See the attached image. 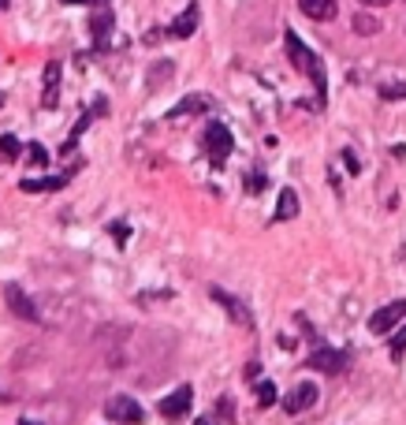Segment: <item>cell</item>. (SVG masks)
<instances>
[{
	"label": "cell",
	"instance_id": "6da1fadb",
	"mask_svg": "<svg viewBox=\"0 0 406 425\" xmlns=\"http://www.w3.org/2000/svg\"><path fill=\"white\" fill-rule=\"evenodd\" d=\"M283 48H287L291 63H295L298 71H306V75L313 78L317 97L324 101V90H328V83H324V63H321V56L313 53V48H306V45H302V38L295 34V30H287V34H283Z\"/></svg>",
	"mask_w": 406,
	"mask_h": 425
},
{
	"label": "cell",
	"instance_id": "7a4b0ae2",
	"mask_svg": "<svg viewBox=\"0 0 406 425\" xmlns=\"http://www.w3.org/2000/svg\"><path fill=\"white\" fill-rule=\"evenodd\" d=\"M202 145H205V153H209V160L220 168L227 157H231V150H235V138H231V130H227L224 123H209L205 127V135H202Z\"/></svg>",
	"mask_w": 406,
	"mask_h": 425
},
{
	"label": "cell",
	"instance_id": "3957f363",
	"mask_svg": "<svg viewBox=\"0 0 406 425\" xmlns=\"http://www.w3.org/2000/svg\"><path fill=\"white\" fill-rule=\"evenodd\" d=\"M4 302H8V309L19 321H38V306H34V299L23 291V284H4Z\"/></svg>",
	"mask_w": 406,
	"mask_h": 425
},
{
	"label": "cell",
	"instance_id": "277c9868",
	"mask_svg": "<svg viewBox=\"0 0 406 425\" xmlns=\"http://www.w3.org/2000/svg\"><path fill=\"white\" fill-rule=\"evenodd\" d=\"M306 366H310L313 373H343L347 369V354L343 351H335V347H317L310 358H306Z\"/></svg>",
	"mask_w": 406,
	"mask_h": 425
},
{
	"label": "cell",
	"instance_id": "5b68a950",
	"mask_svg": "<svg viewBox=\"0 0 406 425\" xmlns=\"http://www.w3.org/2000/svg\"><path fill=\"white\" fill-rule=\"evenodd\" d=\"M406 317V299H395V302H387V306H380L377 314L369 317V332H387V329H395V324Z\"/></svg>",
	"mask_w": 406,
	"mask_h": 425
},
{
	"label": "cell",
	"instance_id": "8992f818",
	"mask_svg": "<svg viewBox=\"0 0 406 425\" xmlns=\"http://www.w3.org/2000/svg\"><path fill=\"white\" fill-rule=\"evenodd\" d=\"M190 403H194V388H190V384H179L172 396L160 399V414H165L168 421H175V418H183V414L190 411Z\"/></svg>",
	"mask_w": 406,
	"mask_h": 425
},
{
	"label": "cell",
	"instance_id": "52a82bcc",
	"mask_svg": "<svg viewBox=\"0 0 406 425\" xmlns=\"http://www.w3.org/2000/svg\"><path fill=\"white\" fill-rule=\"evenodd\" d=\"M105 414H108L112 421H123V425H138V421L145 418V414H142V406H138L131 396H116V399H108Z\"/></svg>",
	"mask_w": 406,
	"mask_h": 425
},
{
	"label": "cell",
	"instance_id": "ba28073f",
	"mask_svg": "<svg viewBox=\"0 0 406 425\" xmlns=\"http://www.w3.org/2000/svg\"><path fill=\"white\" fill-rule=\"evenodd\" d=\"M209 295H213V302H220L224 309H227V317H231L235 324H254V317H250V309H246V302H239L235 295H227L224 287H209Z\"/></svg>",
	"mask_w": 406,
	"mask_h": 425
},
{
	"label": "cell",
	"instance_id": "9c48e42d",
	"mask_svg": "<svg viewBox=\"0 0 406 425\" xmlns=\"http://www.w3.org/2000/svg\"><path fill=\"white\" fill-rule=\"evenodd\" d=\"M317 403V384H298V388H291L287 396H283V411L287 414H302V411H310V406Z\"/></svg>",
	"mask_w": 406,
	"mask_h": 425
},
{
	"label": "cell",
	"instance_id": "30bf717a",
	"mask_svg": "<svg viewBox=\"0 0 406 425\" xmlns=\"http://www.w3.org/2000/svg\"><path fill=\"white\" fill-rule=\"evenodd\" d=\"M213 108V97L209 93H190V97H183L179 105H175L172 112H168V120H183V116H198V112H209Z\"/></svg>",
	"mask_w": 406,
	"mask_h": 425
},
{
	"label": "cell",
	"instance_id": "8fae6325",
	"mask_svg": "<svg viewBox=\"0 0 406 425\" xmlns=\"http://www.w3.org/2000/svg\"><path fill=\"white\" fill-rule=\"evenodd\" d=\"M298 11L310 15V19H317V23H328V19L339 15V4H335V0H298Z\"/></svg>",
	"mask_w": 406,
	"mask_h": 425
},
{
	"label": "cell",
	"instance_id": "7c38bea8",
	"mask_svg": "<svg viewBox=\"0 0 406 425\" xmlns=\"http://www.w3.org/2000/svg\"><path fill=\"white\" fill-rule=\"evenodd\" d=\"M198 19H202V8H198V4H187V11L168 26V34H172V38H190L194 30H198Z\"/></svg>",
	"mask_w": 406,
	"mask_h": 425
},
{
	"label": "cell",
	"instance_id": "4fadbf2b",
	"mask_svg": "<svg viewBox=\"0 0 406 425\" xmlns=\"http://www.w3.org/2000/svg\"><path fill=\"white\" fill-rule=\"evenodd\" d=\"M295 217H298V194L291 190V187H283V190H280V198H276L272 220H276V224H283V220H295Z\"/></svg>",
	"mask_w": 406,
	"mask_h": 425
},
{
	"label": "cell",
	"instance_id": "5bb4252c",
	"mask_svg": "<svg viewBox=\"0 0 406 425\" xmlns=\"http://www.w3.org/2000/svg\"><path fill=\"white\" fill-rule=\"evenodd\" d=\"M105 112H108V105H105V101H97V108H90L86 116H83V120L75 123V130L68 135V142H63V157H68V153L75 150V145H78V138H83V130H86V127L93 123V116H105Z\"/></svg>",
	"mask_w": 406,
	"mask_h": 425
},
{
	"label": "cell",
	"instance_id": "9a60e30c",
	"mask_svg": "<svg viewBox=\"0 0 406 425\" xmlns=\"http://www.w3.org/2000/svg\"><path fill=\"white\" fill-rule=\"evenodd\" d=\"M60 63L56 60H48L45 63V97H41V105L45 108H56V90H60Z\"/></svg>",
	"mask_w": 406,
	"mask_h": 425
},
{
	"label": "cell",
	"instance_id": "2e32d148",
	"mask_svg": "<svg viewBox=\"0 0 406 425\" xmlns=\"http://www.w3.org/2000/svg\"><path fill=\"white\" fill-rule=\"evenodd\" d=\"M26 194H45V190H63L68 187V175H45V179H23L19 183Z\"/></svg>",
	"mask_w": 406,
	"mask_h": 425
},
{
	"label": "cell",
	"instance_id": "e0dca14e",
	"mask_svg": "<svg viewBox=\"0 0 406 425\" xmlns=\"http://www.w3.org/2000/svg\"><path fill=\"white\" fill-rule=\"evenodd\" d=\"M90 30H93V38H97V45H105L108 41V34H112V11L108 8H101L90 19Z\"/></svg>",
	"mask_w": 406,
	"mask_h": 425
},
{
	"label": "cell",
	"instance_id": "ac0fdd59",
	"mask_svg": "<svg viewBox=\"0 0 406 425\" xmlns=\"http://www.w3.org/2000/svg\"><path fill=\"white\" fill-rule=\"evenodd\" d=\"M19 153H23L19 138H15V135H0V160H8V165H11V160L19 157Z\"/></svg>",
	"mask_w": 406,
	"mask_h": 425
},
{
	"label": "cell",
	"instance_id": "d6986e66",
	"mask_svg": "<svg viewBox=\"0 0 406 425\" xmlns=\"http://www.w3.org/2000/svg\"><path fill=\"white\" fill-rule=\"evenodd\" d=\"M354 30H358V34H362V38H369V34H377V30H380V23H377V19H373V15L358 11V15H354Z\"/></svg>",
	"mask_w": 406,
	"mask_h": 425
},
{
	"label": "cell",
	"instance_id": "ffe728a7",
	"mask_svg": "<svg viewBox=\"0 0 406 425\" xmlns=\"http://www.w3.org/2000/svg\"><path fill=\"white\" fill-rule=\"evenodd\" d=\"M380 97H384V101H406V83H384Z\"/></svg>",
	"mask_w": 406,
	"mask_h": 425
},
{
	"label": "cell",
	"instance_id": "44dd1931",
	"mask_svg": "<svg viewBox=\"0 0 406 425\" xmlns=\"http://www.w3.org/2000/svg\"><path fill=\"white\" fill-rule=\"evenodd\" d=\"M257 403H261V406L276 403V384L272 381H257Z\"/></svg>",
	"mask_w": 406,
	"mask_h": 425
},
{
	"label": "cell",
	"instance_id": "7402d4cb",
	"mask_svg": "<svg viewBox=\"0 0 406 425\" xmlns=\"http://www.w3.org/2000/svg\"><path fill=\"white\" fill-rule=\"evenodd\" d=\"M217 411H220L224 421H231V418H235V399H231V396H220V399H217Z\"/></svg>",
	"mask_w": 406,
	"mask_h": 425
},
{
	"label": "cell",
	"instance_id": "603a6c76",
	"mask_svg": "<svg viewBox=\"0 0 406 425\" xmlns=\"http://www.w3.org/2000/svg\"><path fill=\"white\" fill-rule=\"evenodd\" d=\"M30 160H34L38 168H41V165H48V150H45V145H38V142H34V145H30Z\"/></svg>",
	"mask_w": 406,
	"mask_h": 425
},
{
	"label": "cell",
	"instance_id": "cb8c5ba5",
	"mask_svg": "<svg viewBox=\"0 0 406 425\" xmlns=\"http://www.w3.org/2000/svg\"><path fill=\"white\" fill-rule=\"evenodd\" d=\"M402 351H406V324H402V329H399V332H395V336H392V354H395V358H399V354H402Z\"/></svg>",
	"mask_w": 406,
	"mask_h": 425
},
{
	"label": "cell",
	"instance_id": "d4e9b609",
	"mask_svg": "<svg viewBox=\"0 0 406 425\" xmlns=\"http://www.w3.org/2000/svg\"><path fill=\"white\" fill-rule=\"evenodd\" d=\"M261 187H265V175H261V172H250V175H246V190H250V194H257Z\"/></svg>",
	"mask_w": 406,
	"mask_h": 425
},
{
	"label": "cell",
	"instance_id": "484cf974",
	"mask_svg": "<svg viewBox=\"0 0 406 425\" xmlns=\"http://www.w3.org/2000/svg\"><path fill=\"white\" fill-rule=\"evenodd\" d=\"M343 165H347L350 175H358V172H362V165H358V157H354V150H343Z\"/></svg>",
	"mask_w": 406,
	"mask_h": 425
},
{
	"label": "cell",
	"instance_id": "4316f807",
	"mask_svg": "<svg viewBox=\"0 0 406 425\" xmlns=\"http://www.w3.org/2000/svg\"><path fill=\"white\" fill-rule=\"evenodd\" d=\"M112 235H116V242H123L127 235H131V232H127V227L123 224H112Z\"/></svg>",
	"mask_w": 406,
	"mask_h": 425
},
{
	"label": "cell",
	"instance_id": "83f0119b",
	"mask_svg": "<svg viewBox=\"0 0 406 425\" xmlns=\"http://www.w3.org/2000/svg\"><path fill=\"white\" fill-rule=\"evenodd\" d=\"M257 373H261V366H257V362H250V366H246V381H250V384L257 381Z\"/></svg>",
	"mask_w": 406,
	"mask_h": 425
},
{
	"label": "cell",
	"instance_id": "f1b7e54d",
	"mask_svg": "<svg viewBox=\"0 0 406 425\" xmlns=\"http://www.w3.org/2000/svg\"><path fill=\"white\" fill-rule=\"evenodd\" d=\"M365 8H384V4H392V0H362Z\"/></svg>",
	"mask_w": 406,
	"mask_h": 425
},
{
	"label": "cell",
	"instance_id": "f546056e",
	"mask_svg": "<svg viewBox=\"0 0 406 425\" xmlns=\"http://www.w3.org/2000/svg\"><path fill=\"white\" fill-rule=\"evenodd\" d=\"M63 4H105V0H63Z\"/></svg>",
	"mask_w": 406,
	"mask_h": 425
},
{
	"label": "cell",
	"instance_id": "4dcf8cb0",
	"mask_svg": "<svg viewBox=\"0 0 406 425\" xmlns=\"http://www.w3.org/2000/svg\"><path fill=\"white\" fill-rule=\"evenodd\" d=\"M194 425H217L213 418H198V421H194Z\"/></svg>",
	"mask_w": 406,
	"mask_h": 425
},
{
	"label": "cell",
	"instance_id": "1f68e13d",
	"mask_svg": "<svg viewBox=\"0 0 406 425\" xmlns=\"http://www.w3.org/2000/svg\"><path fill=\"white\" fill-rule=\"evenodd\" d=\"M19 425H41V421H30V418H23V421H19Z\"/></svg>",
	"mask_w": 406,
	"mask_h": 425
},
{
	"label": "cell",
	"instance_id": "d6a6232c",
	"mask_svg": "<svg viewBox=\"0 0 406 425\" xmlns=\"http://www.w3.org/2000/svg\"><path fill=\"white\" fill-rule=\"evenodd\" d=\"M4 8H8V0H0V11H4Z\"/></svg>",
	"mask_w": 406,
	"mask_h": 425
},
{
	"label": "cell",
	"instance_id": "836d02e7",
	"mask_svg": "<svg viewBox=\"0 0 406 425\" xmlns=\"http://www.w3.org/2000/svg\"><path fill=\"white\" fill-rule=\"evenodd\" d=\"M0 105H4V93H0Z\"/></svg>",
	"mask_w": 406,
	"mask_h": 425
}]
</instances>
